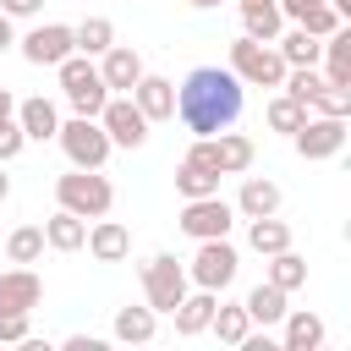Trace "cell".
Wrapping results in <instances>:
<instances>
[{"mask_svg":"<svg viewBox=\"0 0 351 351\" xmlns=\"http://www.w3.org/2000/svg\"><path fill=\"white\" fill-rule=\"evenodd\" d=\"M241 104H247V88H241V77L230 66H197L176 88V115H181V126L192 137H214V132L236 126Z\"/></svg>","mask_w":351,"mask_h":351,"instance_id":"cell-1","label":"cell"},{"mask_svg":"<svg viewBox=\"0 0 351 351\" xmlns=\"http://www.w3.org/2000/svg\"><path fill=\"white\" fill-rule=\"evenodd\" d=\"M55 197H60V208H71L82 219H99L115 208V186L104 181V170H77V165L66 176H55Z\"/></svg>","mask_w":351,"mask_h":351,"instance_id":"cell-2","label":"cell"},{"mask_svg":"<svg viewBox=\"0 0 351 351\" xmlns=\"http://www.w3.org/2000/svg\"><path fill=\"white\" fill-rule=\"evenodd\" d=\"M230 71L241 77V88H280V82H285L280 49L263 44V38H247V33L230 44Z\"/></svg>","mask_w":351,"mask_h":351,"instance_id":"cell-3","label":"cell"},{"mask_svg":"<svg viewBox=\"0 0 351 351\" xmlns=\"http://www.w3.org/2000/svg\"><path fill=\"white\" fill-rule=\"evenodd\" d=\"M55 143L66 148V159H71L77 170H104V159H110V137H104L99 115H71V121H60Z\"/></svg>","mask_w":351,"mask_h":351,"instance_id":"cell-4","label":"cell"},{"mask_svg":"<svg viewBox=\"0 0 351 351\" xmlns=\"http://www.w3.org/2000/svg\"><path fill=\"white\" fill-rule=\"evenodd\" d=\"M236 269H241V258H236L230 236H208V241H197V252L186 263V280L203 285V291H225L236 280Z\"/></svg>","mask_w":351,"mask_h":351,"instance_id":"cell-5","label":"cell"},{"mask_svg":"<svg viewBox=\"0 0 351 351\" xmlns=\"http://www.w3.org/2000/svg\"><path fill=\"white\" fill-rule=\"evenodd\" d=\"M143 296L154 313H176V302L186 296V269L176 263V252H154L143 263Z\"/></svg>","mask_w":351,"mask_h":351,"instance_id":"cell-6","label":"cell"},{"mask_svg":"<svg viewBox=\"0 0 351 351\" xmlns=\"http://www.w3.org/2000/svg\"><path fill=\"white\" fill-rule=\"evenodd\" d=\"M99 126H104L110 148H143L148 143V115L132 104V93H110L99 110Z\"/></svg>","mask_w":351,"mask_h":351,"instance_id":"cell-7","label":"cell"},{"mask_svg":"<svg viewBox=\"0 0 351 351\" xmlns=\"http://www.w3.org/2000/svg\"><path fill=\"white\" fill-rule=\"evenodd\" d=\"M192 241H208V236H230V225H236V208L219 197V192H208V197H186V208H181V219H176Z\"/></svg>","mask_w":351,"mask_h":351,"instance_id":"cell-8","label":"cell"},{"mask_svg":"<svg viewBox=\"0 0 351 351\" xmlns=\"http://www.w3.org/2000/svg\"><path fill=\"white\" fill-rule=\"evenodd\" d=\"M291 143H296L302 159H335V154L346 148V121H340V115H307V121L291 132Z\"/></svg>","mask_w":351,"mask_h":351,"instance_id":"cell-9","label":"cell"},{"mask_svg":"<svg viewBox=\"0 0 351 351\" xmlns=\"http://www.w3.org/2000/svg\"><path fill=\"white\" fill-rule=\"evenodd\" d=\"M71 49H77V38H71L66 22H44V27H33V33L22 38V60H27V66H60Z\"/></svg>","mask_w":351,"mask_h":351,"instance_id":"cell-10","label":"cell"},{"mask_svg":"<svg viewBox=\"0 0 351 351\" xmlns=\"http://www.w3.org/2000/svg\"><path fill=\"white\" fill-rule=\"evenodd\" d=\"M38 302H44V280L27 263H16V269L0 274V313H33Z\"/></svg>","mask_w":351,"mask_h":351,"instance_id":"cell-11","label":"cell"},{"mask_svg":"<svg viewBox=\"0 0 351 351\" xmlns=\"http://www.w3.org/2000/svg\"><path fill=\"white\" fill-rule=\"evenodd\" d=\"M99 77H104L110 93H132L137 77H143V55H137L132 44H110V49L99 55Z\"/></svg>","mask_w":351,"mask_h":351,"instance_id":"cell-12","label":"cell"},{"mask_svg":"<svg viewBox=\"0 0 351 351\" xmlns=\"http://www.w3.org/2000/svg\"><path fill=\"white\" fill-rule=\"evenodd\" d=\"M132 104L148 115V126H154V121H170V115H176V82H170V77L143 71V77H137V88H132Z\"/></svg>","mask_w":351,"mask_h":351,"instance_id":"cell-13","label":"cell"},{"mask_svg":"<svg viewBox=\"0 0 351 351\" xmlns=\"http://www.w3.org/2000/svg\"><path fill=\"white\" fill-rule=\"evenodd\" d=\"M16 126H22L27 143H55V132H60V110H55L44 93H33V99L16 104Z\"/></svg>","mask_w":351,"mask_h":351,"instance_id":"cell-14","label":"cell"},{"mask_svg":"<svg viewBox=\"0 0 351 351\" xmlns=\"http://www.w3.org/2000/svg\"><path fill=\"white\" fill-rule=\"evenodd\" d=\"M82 247H88L99 263H121V258L132 252V230H126L121 219H104V214H99V219L88 225V241H82Z\"/></svg>","mask_w":351,"mask_h":351,"instance_id":"cell-15","label":"cell"},{"mask_svg":"<svg viewBox=\"0 0 351 351\" xmlns=\"http://www.w3.org/2000/svg\"><path fill=\"white\" fill-rule=\"evenodd\" d=\"M208 154H214L219 176H241V170L252 165V154H258V148H252V137H247V132H230V126H225V132H214V137H208Z\"/></svg>","mask_w":351,"mask_h":351,"instance_id":"cell-16","label":"cell"},{"mask_svg":"<svg viewBox=\"0 0 351 351\" xmlns=\"http://www.w3.org/2000/svg\"><path fill=\"white\" fill-rule=\"evenodd\" d=\"M230 208H236L241 219H263V214H280V186H274L269 176H247Z\"/></svg>","mask_w":351,"mask_h":351,"instance_id":"cell-17","label":"cell"},{"mask_svg":"<svg viewBox=\"0 0 351 351\" xmlns=\"http://www.w3.org/2000/svg\"><path fill=\"white\" fill-rule=\"evenodd\" d=\"M214 302H219V291H203V285H197V291H186V296L176 302V313H170V318H176V335H186V340H192V335H203V329H208V318H214Z\"/></svg>","mask_w":351,"mask_h":351,"instance_id":"cell-18","label":"cell"},{"mask_svg":"<svg viewBox=\"0 0 351 351\" xmlns=\"http://www.w3.org/2000/svg\"><path fill=\"white\" fill-rule=\"evenodd\" d=\"M324 82H335V88H351V27L340 22L329 38H324Z\"/></svg>","mask_w":351,"mask_h":351,"instance_id":"cell-19","label":"cell"},{"mask_svg":"<svg viewBox=\"0 0 351 351\" xmlns=\"http://www.w3.org/2000/svg\"><path fill=\"white\" fill-rule=\"evenodd\" d=\"M82 241H88V219H82V214L55 208V214L44 219V247H55V252H77Z\"/></svg>","mask_w":351,"mask_h":351,"instance_id":"cell-20","label":"cell"},{"mask_svg":"<svg viewBox=\"0 0 351 351\" xmlns=\"http://www.w3.org/2000/svg\"><path fill=\"white\" fill-rule=\"evenodd\" d=\"M285 351H318L324 346V318L307 307H285Z\"/></svg>","mask_w":351,"mask_h":351,"instance_id":"cell-21","label":"cell"},{"mask_svg":"<svg viewBox=\"0 0 351 351\" xmlns=\"http://www.w3.org/2000/svg\"><path fill=\"white\" fill-rule=\"evenodd\" d=\"M280 27H285V16H280V5H274V0H247V5H241V33H247V38L274 44V38H280Z\"/></svg>","mask_w":351,"mask_h":351,"instance_id":"cell-22","label":"cell"},{"mask_svg":"<svg viewBox=\"0 0 351 351\" xmlns=\"http://www.w3.org/2000/svg\"><path fill=\"white\" fill-rule=\"evenodd\" d=\"M241 307H247V318H252V324H263V329H269V324H280V318H285V291H280V285H269V280H258V285L247 291V302H241Z\"/></svg>","mask_w":351,"mask_h":351,"instance_id":"cell-23","label":"cell"},{"mask_svg":"<svg viewBox=\"0 0 351 351\" xmlns=\"http://www.w3.org/2000/svg\"><path fill=\"white\" fill-rule=\"evenodd\" d=\"M274 49H280V60H285V66H318L324 38H313L307 27H291V33H280V38H274Z\"/></svg>","mask_w":351,"mask_h":351,"instance_id":"cell-24","label":"cell"},{"mask_svg":"<svg viewBox=\"0 0 351 351\" xmlns=\"http://www.w3.org/2000/svg\"><path fill=\"white\" fill-rule=\"evenodd\" d=\"M247 247H252L258 258H269V252L291 247V225H285V219H274V214H263V219H247Z\"/></svg>","mask_w":351,"mask_h":351,"instance_id":"cell-25","label":"cell"},{"mask_svg":"<svg viewBox=\"0 0 351 351\" xmlns=\"http://www.w3.org/2000/svg\"><path fill=\"white\" fill-rule=\"evenodd\" d=\"M263 280H269V285H280V291L291 296V291H302V285H307V258H296L291 247H280V252H269V274H263Z\"/></svg>","mask_w":351,"mask_h":351,"instance_id":"cell-26","label":"cell"},{"mask_svg":"<svg viewBox=\"0 0 351 351\" xmlns=\"http://www.w3.org/2000/svg\"><path fill=\"white\" fill-rule=\"evenodd\" d=\"M154 329H159V313L154 307H121L115 313V340H126V346H148Z\"/></svg>","mask_w":351,"mask_h":351,"instance_id":"cell-27","label":"cell"},{"mask_svg":"<svg viewBox=\"0 0 351 351\" xmlns=\"http://www.w3.org/2000/svg\"><path fill=\"white\" fill-rule=\"evenodd\" d=\"M208 329H214L225 346H241V340H247V329H252V318H247V307H241V302H214Z\"/></svg>","mask_w":351,"mask_h":351,"instance_id":"cell-28","label":"cell"},{"mask_svg":"<svg viewBox=\"0 0 351 351\" xmlns=\"http://www.w3.org/2000/svg\"><path fill=\"white\" fill-rule=\"evenodd\" d=\"M176 192H181V197H208V192H219V170H214V165H197V159H181Z\"/></svg>","mask_w":351,"mask_h":351,"instance_id":"cell-29","label":"cell"},{"mask_svg":"<svg viewBox=\"0 0 351 351\" xmlns=\"http://www.w3.org/2000/svg\"><path fill=\"white\" fill-rule=\"evenodd\" d=\"M71 38H77L82 55H104V49L115 44V22H110V16H82V22L71 27Z\"/></svg>","mask_w":351,"mask_h":351,"instance_id":"cell-30","label":"cell"},{"mask_svg":"<svg viewBox=\"0 0 351 351\" xmlns=\"http://www.w3.org/2000/svg\"><path fill=\"white\" fill-rule=\"evenodd\" d=\"M5 258L11 263H38L44 258V225H16L5 236Z\"/></svg>","mask_w":351,"mask_h":351,"instance_id":"cell-31","label":"cell"},{"mask_svg":"<svg viewBox=\"0 0 351 351\" xmlns=\"http://www.w3.org/2000/svg\"><path fill=\"white\" fill-rule=\"evenodd\" d=\"M263 115H269V126H274V132H285V137H291V132L307 121V104H302V99H291V93H274Z\"/></svg>","mask_w":351,"mask_h":351,"instance_id":"cell-32","label":"cell"},{"mask_svg":"<svg viewBox=\"0 0 351 351\" xmlns=\"http://www.w3.org/2000/svg\"><path fill=\"white\" fill-rule=\"evenodd\" d=\"M291 99H302V104H313V93L324 88V77H318V66H285V82H280Z\"/></svg>","mask_w":351,"mask_h":351,"instance_id":"cell-33","label":"cell"},{"mask_svg":"<svg viewBox=\"0 0 351 351\" xmlns=\"http://www.w3.org/2000/svg\"><path fill=\"white\" fill-rule=\"evenodd\" d=\"M340 22H346V16H340V11H335V5H329V0H324V5H307V11H302V22H296V27H307V33H313V38H329V33H335V27H340Z\"/></svg>","mask_w":351,"mask_h":351,"instance_id":"cell-34","label":"cell"},{"mask_svg":"<svg viewBox=\"0 0 351 351\" xmlns=\"http://www.w3.org/2000/svg\"><path fill=\"white\" fill-rule=\"evenodd\" d=\"M307 110H318V115H340V121H346V115H351V88L324 82V88L313 93V104H307Z\"/></svg>","mask_w":351,"mask_h":351,"instance_id":"cell-35","label":"cell"},{"mask_svg":"<svg viewBox=\"0 0 351 351\" xmlns=\"http://www.w3.org/2000/svg\"><path fill=\"white\" fill-rule=\"evenodd\" d=\"M0 340H5V346L33 340V313H0Z\"/></svg>","mask_w":351,"mask_h":351,"instance_id":"cell-36","label":"cell"},{"mask_svg":"<svg viewBox=\"0 0 351 351\" xmlns=\"http://www.w3.org/2000/svg\"><path fill=\"white\" fill-rule=\"evenodd\" d=\"M22 148H27V137H22L16 115H11V121H0V165H11V159H16Z\"/></svg>","mask_w":351,"mask_h":351,"instance_id":"cell-37","label":"cell"},{"mask_svg":"<svg viewBox=\"0 0 351 351\" xmlns=\"http://www.w3.org/2000/svg\"><path fill=\"white\" fill-rule=\"evenodd\" d=\"M0 11H5V16H38L44 0H0Z\"/></svg>","mask_w":351,"mask_h":351,"instance_id":"cell-38","label":"cell"},{"mask_svg":"<svg viewBox=\"0 0 351 351\" xmlns=\"http://www.w3.org/2000/svg\"><path fill=\"white\" fill-rule=\"evenodd\" d=\"M274 5H280V16L302 22V11H307V5H324V0H274Z\"/></svg>","mask_w":351,"mask_h":351,"instance_id":"cell-39","label":"cell"},{"mask_svg":"<svg viewBox=\"0 0 351 351\" xmlns=\"http://www.w3.org/2000/svg\"><path fill=\"white\" fill-rule=\"evenodd\" d=\"M66 351H104V346H99L93 335H71V340H66Z\"/></svg>","mask_w":351,"mask_h":351,"instance_id":"cell-40","label":"cell"},{"mask_svg":"<svg viewBox=\"0 0 351 351\" xmlns=\"http://www.w3.org/2000/svg\"><path fill=\"white\" fill-rule=\"evenodd\" d=\"M16 115V99H11V88H0V121H11Z\"/></svg>","mask_w":351,"mask_h":351,"instance_id":"cell-41","label":"cell"},{"mask_svg":"<svg viewBox=\"0 0 351 351\" xmlns=\"http://www.w3.org/2000/svg\"><path fill=\"white\" fill-rule=\"evenodd\" d=\"M11 44H16V33H11V16L0 11V49H11Z\"/></svg>","mask_w":351,"mask_h":351,"instance_id":"cell-42","label":"cell"},{"mask_svg":"<svg viewBox=\"0 0 351 351\" xmlns=\"http://www.w3.org/2000/svg\"><path fill=\"white\" fill-rule=\"evenodd\" d=\"M5 197H11V176L0 170V203H5Z\"/></svg>","mask_w":351,"mask_h":351,"instance_id":"cell-43","label":"cell"},{"mask_svg":"<svg viewBox=\"0 0 351 351\" xmlns=\"http://www.w3.org/2000/svg\"><path fill=\"white\" fill-rule=\"evenodd\" d=\"M186 5H197V11H208V5H219V0H186Z\"/></svg>","mask_w":351,"mask_h":351,"instance_id":"cell-44","label":"cell"},{"mask_svg":"<svg viewBox=\"0 0 351 351\" xmlns=\"http://www.w3.org/2000/svg\"><path fill=\"white\" fill-rule=\"evenodd\" d=\"M236 5H247V0H236Z\"/></svg>","mask_w":351,"mask_h":351,"instance_id":"cell-45","label":"cell"}]
</instances>
